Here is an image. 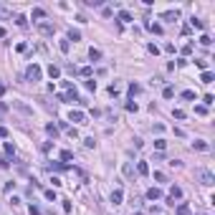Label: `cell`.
<instances>
[{
    "label": "cell",
    "mask_w": 215,
    "mask_h": 215,
    "mask_svg": "<svg viewBox=\"0 0 215 215\" xmlns=\"http://www.w3.org/2000/svg\"><path fill=\"white\" fill-rule=\"evenodd\" d=\"M195 177H198V180H200L203 185H208V187H210V185L215 182L213 172H210V170H203V167H200V170H195Z\"/></svg>",
    "instance_id": "1"
},
{
    "label": "cell",
    "mask_w": 215,
    "mask_h": 215,
    "mask_svg": "<svg viewBox=\"0 0 215 215\" xmlns=\"http://www.w3.org/2000/svg\"><path fill=\"white\" fill-rule=\"evenodd\" d=\"M26 76H28L30 81H41V66H35V63L28 66V68H26Z\"/></svg>",
    "instance_id": "2"
},
{
    "label": "cell",
    "mask_w": 215,
    "mask_h": 215,
    "mask_svg": "<svg viewBox=\"0 0 215 215\" xmlns=\"http://www.w3.org/2000/svg\"><path fill=\"white\" fill-rule=\"evenodd\" d=\"M122 200H124V192H122V187H116V190L111 192V203H114V205H122Z\"/></svg>",
    "instance_id": "3"
},
{
    "label": "cell",
    "mask_w": 215,
    "mask_h": 215,
    "mask_svg": "<svg viewBox=\"0 0 215 215\" xmlns=\"http://www.w3.org/2000/svg\"><path fill=\"white\" fill-rule=\"evenodd\" d=\"M58 99L61 101H79V96H76V89H68V94H61Z\"/></svg>",
    "instance_id": "4"
},
{
    "label": "cell",
    "mask_w": 215,
    "mask_h": 215,
    "mask_svg": "<svg viewBox=\"0 0 215 215\" xmlns=\"http://www.w3.org/2000/svg\"><path fill=\"white\" fill-rule=\"evenodd\" d=\"M147 198H149V200H160V198H162V190H160V187H149V190H147Z\"/></svg>",
    "instance_id": "5"
},
{
    "label": "cell",
    "mask_w": 215,
    "mask_h": 215,
    "mask_svg": "<svg viewBox=\"0 0 215 215\" xmlns=\"http://www.w3.org/2000/svg\"><path fill=\"white\" fill-rule=\"evenodd\" d=\"M68 119H71V122H86V114H84V111H71Z\"/></svg>",
    "instance_id": "6"
},
{
    "label": "cell",
    "mask_w": 215,
    "mask_h": 215,
    "mask_svg": "<svg viewBox=\"0 0 215 215\" xmlns=\"http://www.w3.org/2000/svg\"><path fill=\"white\" fill-rule=\"evenodd\" d=\"M48 76H51V79H58V76H61V68H58V66H48Z\"/></svg>",
    "instance_id": "7"
},
{
    "label": "cell",
    "mask_w": 215,
    "mask_h": 215,
    "mask_svg": "<svg viewBox=\"0 0 215 215\" xmlns=\"http://www.w3.org/2000/svg\"><path fill=\"white\" fill-rule=\"evenodd\" d=\"M213 79H215L213 71H203V76H200V81H203V84H213Z\"/></svg>",
    "instance_id": "8"
},
{
    "label": "cell",
    "mask_w": 215,
    "mask_h": 215,
    "mask_svg": "<svg viewBox=\"0 0 215 215\" xmlns=\"http://www.w3.org/2000/svg\"><path fill=\"white\" fill-rule=\"evenodd\" d=\"M170 198H172V200H175V198H182V190H180L177 185H172V187H170Z\"/></svg>",
    "instance_id": "9"
},
{
    "label": "cell",
    "mask_w": 215,
    "mask_h": 215,
    "mask_svg": "<svg viewBox=\"0 0 215 215\" xmlns=\"http://www.w3.org/2000/svg\"><path fill=\"white\" fill-rule=\"evenodd\" d=\"M137 172H139V175H149V165L147 162H139V165H137Z\"/></svg>",
    "instance_id": "10"
},
{
    "label": "cell",
    "mask_w": 215,
    "mask_h": 215,
    "mask_svg": "<svg viewBox=\"0 0 215 215\" xmlns=\"http://www.w3.org/2000/svg\"><path fill=\"white\" fill-rule=\"evenodd\" d=\"M89 58H91V61H99V58H101V51H99V48H91V51H89Z\"/></svg>",
    "instance_id": "11"
},
{
    "label": "cell",
    "mask_w": 215,
    "mask_h": 215,
    "mask_svg": "<svg viewBox=\"0 0 215 215\" xmlns=\"http://www.w3.org/2000/svg\"><path fill=\"white\" fill-rule=\"evenodd\" d=\"M38 30H41V33H46V35H51V33H53V28H51L48 23H41V26H38Z\"/></svg>",
    "instance_id": "12"
},
{
    "label": "cell",
    "mask_w": 215,
    "mask_h": 215,
    "mask_svg": "<svg viewBox=\"0 0 215 215\" xmlns=\"http://www.w3.org/2000/svg\"><path fill=\"white\" fill-rule=\"evenodd\" d=\"M68 41H81V33L71 28V30H68Z\"/></svg>",
    "instance_id": "13"
},
{
    "label": "cell",
    "mask_w": 215,
    "mask_h": 215,
    "mask_svg": "<svg viewBox=\"0 0 215 215\" xmlns=\"http://www.w3.org/2000/svg\"><path fill=\"white\" fill-rule=\"evenodd\" d=\"M190 23H192V28H198V30H203V28H205V23L200 21V18H192Z\"/></svg>",
    "instance_id": "14"
},
{
    "label": "cell",
    "mask_w": 215,
    "mask_h": 215,
    "mask_svg": "<svg viewBox=\"0 0 215 215\" xmlns=\"http://www.w3.org/2000/svg\"><path fill=\"white\" fill-rule=\"evenodd\" d=\"M119 21L129 23V21H132V13H127V10H119Z\"/></svg>",
    "instance_id": "15"
},
{
    "label": "cell",
    "mask_w": 215,
    "mask_h": 215,
    "mask_svg": "<svg viewBox=\"0 0 215 215\" xmlns=\"http://www.w3.org/2000/svg\"><path fill=\"white\" fill-rule=\"evenodd\" d=\"M162 96H165V99H172V96H175V89H172V86H165Z\"/></svg>",
    "instance_id": "16"
},
{
    "label": "cell",
    "mask_w": 215,
    "mask_h": 215,
    "mask_svg": "<svg viewBox=\"0 0 215 215\" xmlns=\"http://www.w3.org/2000/svg\"><path fill=\"white\" fill-rule=\"evenodd\" d=\"M192 147H195V149H200V152H205V149H208V142H203V139H198V142H195Z\"/></svg>",
    "instance_id": "17"
},
{
    "label": "cell",
    "mask_w": 215,
    "mask_h": 215,
    "mask_svg": "<svg viewBox=\"0 0 215 215\" xmlns=\"http://www.w3.org/2000/svg\"><path fill=\"white\" fill-rule=\"evenodd\" d=\"M147 28H149L152 33H162V26H160V23H149Z\"/></svg>",
    "instance_id": "18"
},
{
    "label": "cell",
    "mask_w": 215,
    "mask_h": 215,
    "mask_svg": "<svg viewBox=\"0 0 215 215\" xmlns=\"http://www.w3.org/2000/svg\"><path fill=\"white\" fill-rule=\"evenodd\" d=\"M200 43H203V46H210V43H213V41H210V35H208V33H203V35H200Z\"/></svg>",
    "instance_id": "19"
},
{
    "label": "cell",
    "mask_w": 215,
    "mask_h": 215,
    "mask_svg": "<svg viewBox=\"0 0 215 215\" xmlns=\"http://www.w3.org/2000/svg\"><path fill=\"white\" fill-rule=\"evenodd\" d=\"M177 215H190V208H187V205H180V208H177Z\"/></svg>",
    "instance_id": "20"
},
{
    "label": "cell",
    "mask_w": 215,
    "mask_h": 215,
    "mask_svg": "<svg viewBox=\"0 0 215 215\" xmlns=\"http://www.w3.org/2000/svg\"><path fill=\"white\" fill-rule=\"evenodd\" d=\"M182 99H187V101H192V99H195V91H182Z\"/></svg>",
    "instance_id": "21"
},
{
    "label": "cell",
    "mask_w": 215,
    "mask_h": 215,
    "mask_svg": "<svg viewBox=\"0 0 215 215\" xmlns=\"http://www.w3.org/2000/svg\"><path fill=\"white\" fill-rule=\"evenodd\" d=\"M154 147H157V149H160V152H162V149H165V147H167V142H165V139H157V142H154Z\"/></svg>",
    "instance_id": "22"
},
{
    "label": "cell",
    "mask_w": 215,
    "mask_h": 215,
    "mask_svg": "<svg viewBox=\"0 0 215 215\" xmlns=\"http://www.w3.org/2000/svg\"><path fill=\"white\" fill-rule=\"evenodd\" d=\"M172 114H175V119H185V111H182V109H175Z\"/></svg>",
    "instance_id": "23"
},
{
    "label": "cell",
    "mask_w": 215,
    "mask_h": 215,
    "mask_svg": "<svg viewBox=\"0 0 215 215\" xmlns=\"http://www.w3.org/2000/svg\"><path fill=\"white\" fill-rule=\"evenodd\" d=\"M86 89H89V91H96V81L89 79V81H86Z\"/></svg>",
    "instance_id": "24"
},
{
    "label": "cell",
    "mask_w": 215,
    "mask_h": 215,
    "mask_svg": "<svg viewBox=\"0 0 215 215\" xmlns=\"http://www.w3.org/2000/svg\"><path fill=\"white\" fill-rule=\"evenodd\" d=\"M43 15H46V10H41V8H35V10H33V18H43Z\"/></svg>",
    "instance_id": "25"
},
{
    "label": "cell",
    "mask_w": 215,
    "mask_h": 215,
    "mask_svg": "<svg viewBox=\"0 0 215 215\" xmlns=\"http://www.w3.org/2000/svg\"><path fill=\"white\" fill-rule=\"evenodd\" d=\"M46 200H51V203L56 200V192H53V190H46Z\"/></svg>",
    "instance_id": "26"
},
{
    "label": "cell",
    "mask_w": 215,
    "mask_h": 215,
    "mask_svg": "<svg viewBox=\"0 0 215 215\" xmlns=\"http://www.w3.org/2000/svg\"><path fill=\"white\" fill-rule=\"evenodd\" d=\"M182 53H185V56H190V53H192V43H187V46H182Z\"/></svg>",
    "instance_id": "27"
},
{
    "label": "cell",
    "mask_w": 215,
    "mask_h": 215,
    "mask_svg": "<svg viewBox=\"0 0 215 215\" xmlns=\"http://www.w3.org/2000/svg\"><path fill=\"white\" fill-rule=\"evenodd\" d=\"M46 129H48V134H51V137H56V134H58V129H56V127H53V124H48V127H46Z\"/></svg>",
    "instance_id": "28"
},
{
    "label": "cell",
    "mask_w": 215,
    "mask_h": 215,
    "mask_svg": "<svg viewBox=\"0 0 215 215\" xmlns=\"http://www.w3.org/2000/svg\"><path fill=\"white\" fill-rule=\"evenodd\" d=\"M154 180H160V182H165L167 177H165V172H154Z\"/></svg>",
    "instance_id": "29"
},
{
    "label": "cell",
    "mask_w": 215,
    "mask_h": 215,
    "mask_svg": "<svg viewBox=\"0 0 215 215\" xmlns=\"http://www.w3.org/2000/svg\"><path fill=\"white\" fill-rule=\"evenodd\" d=\"M129 94H132V96H134V94H139V86H137V84H132V86H129Z\"/></svg>",
    "instance_id": "30"
},
{
    "label": "cell",
    "mask_w": 215,
    "mask_h": 215,
    "mask_svg": "<svg viewBox=\"0 0 215 215\" xmlns=\"http://www.w3.org/2000/svg\"><path fill=\"white\" fill-rule=\"evenodd\" d=\"M81 76H91V66H84L81 68Z\"/></svg>",
    "instance_id": "31"
},
{
    "label": "cell",
    "mask_w": 215,
    "mask_h": 215,
    "mask_svg": "<svg viewBox=\"0 0 215 215\" xmlns=\"http://www.w3.org/2000/svg\"><path fill=\"white\" fill-rule=\"evenodd\" d=\"M5 152H8V154H13V152H15V147H13V142H8V144H5Z\"/></svg>",
    "instance_id": "32"
},
{
    "label": "cell",
    "mask_w": 215,
    "mask_h": 215,
    "mask_svg": "<svg viewBox=\"0 0 215 215\" xmlns=\"http://www.w3.org/2000/svg\"><path fill=\"white\" fill-rule=\"evenodd\" d=\"M5 137H8V129H5V127H0V139H5Z\"/></svg>",
    "instance_id": "33"
},
{
    "label": "cell",
    "mask_w": 215,
    "mask_h": 215,
    "mask_svg": "<svg viewBox=\"0 0 215 215\" xmlns=\"http://www.w3.org/2000/svg\"><path fill=\"white\" fill-rule=\"evenodd\" d=\"M30 215H41V210H38V208H33V205H30Z\"/></svg>",
    "instance_id": "34"
},
{
    "label": "cell",
    "mask_w": 215,
    "mask_h": 215,
    "mask_svg": "<svg viewBox=\"0 0 215 215\" xmlns=\"http://www.w3.org/2000/svg\"><path fill=\"white\" fill-rule=\"evenodd\" d=\"M5 94V84H0V96H3Z\"/></svg>",
    "instance_id": "35"
},
{
    "label": "cell",
    "mask_w": 215,
    "mask_h": 215,
    "mask_svg": "<svg viewBox=\"0 0 215 215\" xmlns=\"http://www.w3.org/2000/svg\"><path fill=\"white\" fill-rule=\"evenodd\" d=\"M0 35H5V28H3V26H0Z\"/></svg>",
    "instance_id": "36"
},
{
    "label": "cell",
    "mask_w": 215,
    "mask_h": 215,
    "mask_svg": "<svg viewBox=\"0 0 215 215\" xmlns=\"http://www.w3.org/2000/svg\"><path fill=\"white\" fill-rule=\"evenodd\" d=\"M0 215H3V213H0Z\"/></svg>",
    "instance_id": "37"
}]
</instances>
